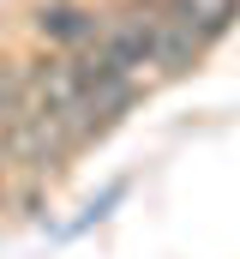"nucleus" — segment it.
Segmentation results:
<instances>
[{
	"instance_id": "obj_2",
	"label": "nucleus",
	"mask_w": 240,
	"mask_h": 259,
	"mask_svg": "<svg viewBox=\"0 0 240 259\" xmlns=\"http://www.w3.org/2000/svg\"><path fill=\"white\" fill-rule=\"evenodd\" d=\"M30 24H36V36H42V42H54L60 55H78V49H90V42H96L102 12H96V6H78V0H42Z\"/></svg>"
},
{
	"instance_id": "obj_5",
	"label": "nucleus",
	"mask_w": 240,
	"mask_h": 259,
	"mask_svg": "<svg viewBox=\"0 0 240 259\" xmlns=\"http://www.w3.org/2000/svg\"><path fill=\"white\" fill-rule=\"evenodd\" d=\"M24 115H36V97H30V72H24V61L0 55V133L12 127V121H24Z\"/></svg>"
},
{
	"instance_id": "obj_4",
	"label": "nucleus",
	"mask_w": 240,
	"mask_h": 259,
	"mask_svg": "<svg viewBox=\"0 0 240 259\" xmlns=\"http://www.w3.org/2000/svg\"><path fill=\"white\" fill-rule=\"evenodd\" d=\"M174 24H186L204 49L216 42V36H228L234 30V18H240V0H156Z\"/></svg>"
},
{
	"instance_id": "obj_3",
	"label": "nucleus",
	"mask_w": 240,
	"mask_h": 259,
	"mask_svg": "<svg viewBox=\"0 0 240 259\" xmlns=\"http://www.w3.org/2000/svg\"><path fill=\"white\" fill-rule=\"evenodd\" d=\"M150 6H156V0H150ZM198 61H204V42L156 6V24H150V78H180V72H192Z\"/></svg>"
},
{
	"instance_id": "obj_1",
	"label": "nucleus",
	"mask_w": 240,
	"mask_h": 259,
	"mask_svg": "<svg viewBox=\"0 0 240 259\" xmlns=\"http://www.w3.org/2000/svg\"><path fill=\"white\" fill-rule=\"evenodd\" d=\"M0 157L6 163H18V169H30V175H54L66 169V157H72V145H66V133H60L54 115H24V121H12V127L0 133Z\"/></svg>"
}]
</instances>
